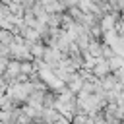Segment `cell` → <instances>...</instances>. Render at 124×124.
I'll return each mask as SVG.
<instances>
[{
    "mask_svg": "<svg viewBox=\"0 0 124 124\" xmlns=\"http://www.w3.org/2000/svg\"><path fill=\"white\" fill-rule=\"evenodd\" d=\"M74 124H87V116L85 114H78L74 118Z\"/></svg>",
    "mask_w": 124,
    "mask_h": 124,
    "instance_id": "obj_1",
    "label": "cell"
}]
</instances>
